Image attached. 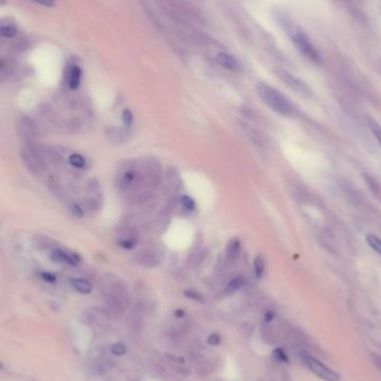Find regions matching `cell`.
<instances>
[{"label":"cell","mask_w":381,"mask_h":381,"mask_svg":"<svg viewBox=\"0 0 381 381\" xmlns=\"http://www.w3.org/2000/svg\"><path fill=\"white\" fill-rule=\"evenodd\" d=\"M275 19L281 25V27L283 28V30L287 32L293 45H295V47L300 52L301 55H303L306 59L311 60L313 63H318L320 60V56H319L317 49L313 46L311 40L309 39L305 32L289 16L279 11L275 14Z\"/></svg>","instance_id":"cell-1"},{"label":"cell","mask_w":381,"mask_h":381,"mask_svg":"<svg viewBox=\"0 0 381 381\" xmlns=\"http://www.w3.org/2000/svg\"><path fill=\"white\" fill-rule=\"evenodd\" d=\"M256 93L259 97L276 114L284 117H292L295 115V107L290 103L289 99L281 94L279 90L273 88L272 86L266 82H259L256 85Z\"/></svg>","instance_id":"cell-2"},{"label":"cell","mask_w":381,"mask_h":381,"mask_svg":"<svg viewBox=\"0 0 381 381\" xmlns=\"http://www.w3.org/2000/svg\"><path fill=\"white\" fill-rule=\"evenodd\" d=\"M20 156H22L23 162L26 165V167L32 174H35V175H39L45 169V166H46L41 152L38 148L34 147V145L31 143L25 145V146L22 147V150H20Z\"/></svg>","instance_id":"cell-3"},{"label":"cell","mask_w":381,"mask_h":381,"mask_svg":"<svg viewBox=\"0 0 381 381\" xmlns=\"http://www.w3.org/2000/svg\"><path fill=\"white\" fill-rule=\"evenodd\" d=\"M302 360L305 363V366L311 370L314 375L318 376L319 378L324 379L326 381H338L339 376L335 374L333 370H331L330 368L326 367L324 363L319 361V360L312 358L311 355L303 354L301 355Z\"/></svg>","instance_id":"cell-4"},{"label":"cell","mask_w":381,"mask_h":381,"mask_svg":"<svg viewBox=\"0 0 381 381\" xmlns=\"http://www.w3.org/2000/svg\"><path fill=\"white\" fill-rule=\"evenodd\" d=\"M51 260L55 263L67 264V266H78L81 263V256L75 252H69L63 248H54L51 252Z\"/></svg>","instance_id":"cell-5"},{"label":"cell","mask_w":381,"mask_h":381,"mask_svg":"<svg viewBox=\"0 0 381 381\" xmlns=\"http://www.w3.org/2000/svg\"><path fill=\"white\" fill-rule=\"evenodd\" d=\"M18 132L19 134L26 139H35L38 137V130L35 125V123L28 117H23L18 121Z\"/></svg>","instance_id":"cell-6"},{"label":"cell","mask_w":381,"mask_h":381,"mask_svg":"<svg viewBox=\"0 0 381 381\" xmlns=\"http://www.w3.org/2000/svg\"><path fill=\"white\" fill-rule=\"evenodd\" d=\"M277 74H279V77H281V80H282L288 86L291 87L293 90H296L297 93H299L301 95H308L310 93L308 87H306L300 80H298V78H296L295 76H292L291 74L283 72V70H280V72H277Z\"/></svg>","instance_id":"cell-7"},{"label":"cell","mask_w":381,"mask_h":381,"mask_svg":"<svg viewBox=\"0 0 381 381\" xmlns=\"http://www.w3.org/2000/svg\"><path fill=\"white\" fill-rule=\"evenodd\" d=\"M217 60L223 68L230 70V72H240L241 70V65L239 61L233 56L226 53H219L217 56Z\"/></svg>","instance_id":"cell-8"},{"label":"cell","mask_w":381,"mask_h":381,"mask_svg":"<svg viewBox=\"0 0 381 381\" xmlns=\"http://www.w3.org/2000/svg\"><path fill=\"white\" fill-rule=\"evenodd\" d=\"M240 254H241V242L238 239H232L226 245L225 260L227 263L233 264L238 261Z\"/></svg>","instance_id":"cell-9"},{"label":"cell","mask_w":381,"mask_h":381,"mask_svg":"<svg viewBox=\"0 0 381 381\" xmlns=\"http://www.w3.org/2000/svg\"><path fill=\"white\" fill-rule=\"evenodd\" d=\"M68 86L70 89H77L80 87L82 80V69L74 65L68 70Z\"/></svg>","instance_id":"cell-10"},{"label":"cell","mask_w":381,"mask_h":381,"mask_svg":"<svg viewBox=\"0 0 381 381\" xmlns=\"http://www.w3.org/2000/svg\"><path fill=\"white\" fill-rule=\"evenodd\" d=\"M72 287L82 295H89L93 291V284L85 279H72Z\"/></svg>","instance_id":"cell-11"},{"label":"cell","mask_w":381,"mask_h":381,"mask_svg":"<svg viewBox=\"0 0 381 381\" xmlns=\"http://www.w3.org/2000/svg\"><path fill=\"white\" fill-rule=\"evenodd\" d=\"M16 29L15 24L10 22H2L0 23V36L5 37V38H12L16 35Z\"/></svg>","instance_id":"cell-12"},{"label":"cell","mask_w":381,"mask_h":381,"mask_svg":"<svg viewBox=\"0 0 381 381\" xmlns=\"http://www.w3.org/2000/svg\"><path fill=\"white\" fill-rule=\"evenodd\" d=\"M244 285V279L242 276H237L234 279H232L229 284L225 287V293L227 295H232V293L239 291Z\"/></svg>","instance_id":"cell-13"},{"label":"cell","mask_w":381,"mask_h":381,"mask_svg":"<svg viewBox=\"0 0 381 381\" xmlns=\"http://www.w3.org/2000/svg\"><path fill=\"white\" fill-rule=\"evenodd\" d=\"M253 270L256 279H261L264 274V270H266V263L261 255H256L253 261Z\"/></svg>","instance_id":"cell-14"},{"label":"cell","mask_w":381,"mask_h":381,"mask_svg":"<svg viewBox=\"0 0 381 381\" xmlns=\"http://www.w3.org/2000/svg\"><path fill=\"white\" fill-rule=\"evenodd\" d=\"M68 162L72 166L76 168H82L86 165V160L84 159V156L77 154V153H74V154L68 157Z\"/></svg>","instance_id":"cell-15"},{"label":"cell","mask_w":381,"mask_h":381,"mask_svg":"<svg viewBox=\"0 0 381 381\" xmlns=\"http://www.w3.org/2000/svg\"><path fill=\"white\" fill-rule=\"evenodd\" d=\"M366 240L372 250L376 251L377 253L381 254V240L378 237H376L374 234H368Z\"/></svg>","instance_id":"cell-16"},{"label":"cell","mask_w":381,"mask_h":381,"mask_svg":"<svg viewBox=\"0 0 381 381\" xmlns=\"http://www.w3.org/2000/svg\"><path fill=\"white\" fill-rule=\"evenodd\" d=\"M368 124H369V128H370V131L372 132V134L375 135L376 139L378 140V143L380 144V146H381V126L375 121V119H372V118H369Z\"/></svg>","instance_id":"cell-17"},{"label":"cell","mask_w":381,"mask_h":381,"mask_svg":"<svg viewBox=\"0 0 381 381\" xmlns=\"http://www.w3.org/2000/svg\"><path fill=\"white\" fill-rule=\"evenodd\" d=\"M181 204L185 210L188 211H194L196 209V203L194 201L193 197L190 195H183L181 197Z\"/></svg>","instance_id":"cell-18"},{"label":"cell","mask_w":381,"mask_h":381,"mask_svg":"<svg viewBox=\"0 0 381 381\" xmlns=\"http://www.w3.org/2000/svg\"><path fill=\"white\" fill-rule=\"evenodd\" d=\"M111 354L115 355H123L127 353V348L122 342L115 343V345L111 346Z\"/></svg>","instance_id":"cell-19"},{"label":"cell","mask_w":381,"mask_h":381,"mask_svg":"<svg viewBox=\"0 0 381 381\" xmlns=\"http://www.w3.org/2000/svg\"><path fill=\"white\" fill-rule=\"evenodd\" d=\"M122 119H123V123L124 125H125V127H131L132 123H133V119H134V116H133V113L130 109H124L123 113H122Z\"/></svg>","instance_id":"cell-20"},{"label":"cell","mask_w":381,"mask_h":381,"mask_svg":"<svg viewBox=\"0 0 381 381\" xmlns=\"http://www.w3.org/2000/svg\"><path fill=\"white\" fill-rule=\"evenodd\" d=\"M273 357L280 362H285V363L289 362V358L287 354H285L282 349H280V348H277V349L273 351Z\"/></svg>","instance_id":"cell-21"},{"label":"cell","mask_w":381,"mask_h":381,"mask_svg":"<svg viewBox=\"0 0 381 381\" xmlns=\"http://www.w3.org/2000/svg\"><path fill=\"white\" fill-rule=\"evenodd\" d=\"M118 244L124 248L131 250V248H133L136 246L137 241H136V240H134V239H122L118 241Z\"/></svg>","instance_id":"cell-22"},{"label":"cell","mask_w":381,"mask_h":381,"mask_svg":"<svg viewBox=\"0 0 381 381\" xmlns=\"http://www.w3.org/2000/svg\"><path fill=\"white\" fill-rule=\"evenodd\" d=\"M109 137L113 140L116 138L117 139V143H121L122 142V138L124 137V135L122 133L121 130H116V128H111V130H109Z\"/></svg>","instance_id":"cell-23"},{"label":"cell","mask_w":381,"mask_h":381,"mask_svg":"<svg viewBox=\"0 0 381 381\" xmlns=\"http://www.w3.org/2000/svg\"><path fill=\"white\" fill-rule=\"evenodd\" d=\"M184 295H185V297H188L189 299L195 300L198 302L203 301V297L198 292L194 291V290H186V291H184Z\"/></svg>","instance_id":"cell-24"},{"label":"cell","mask_w":381,"mask_h":381,"mask_svg":"<svg viewBox=\"0 0 381 381\" xmlns=\"http://www.w3.org/2000/svg\"><path fill=\"white\" fill-rule=\"evenodd\" d=\"M69 210L74 217L76 218H82V215H84V211H82V209L77 204V203H74V204L70 205Z\"/></svg>","instance_id":"cell-25"},{"label":"cell","mask_w":381,"mask_h":381,"mask_svg":"<svg viewBox=\"0 0 381 381\" xmlns=\"http://www.w3.org/2000/svg\"><path fill=\"white\" fill-rule=\"evenodd\" d=\"M208 342H209V345H211V346H218V343L221 342V338H219L218 334L213 333L209 337Z\"/></svg>","instance_id":"cell-26"},{"label":"cell","mask_w":381,"mask_h":381,"mask_svg":"<svg viewBox=\"0 0 381 381\" xmlns=\"http://www.w3.org/2000/svg\"><path fill=\"white\" fill-rule=\"evenodd\" d=\"M41 279H43L44 281H46V282L53 283L56 281V276L49 272H44V273H41Z\"/></svg>","instance_id":"cell-27"},{"label":"cell","mask_w":381,"mask_h":381,"mask_svg":"<svg viewBox=\"0 0 381 381\" xmlns=\"http://www.w3.org/2000/svg\"><path fill=\"white\" fill-rule=\"evenodd\" d=\"M32 1H35L37 3H39V5L45 6V7H54L55 6V0H32Z\"/></svg>","instance_id":"cell-28"},{"label":"cell","mask_w":381,"mask_h":381,"mask_svg":"<svg viewBox=\"0 0 381 381\" xmlns=\"http://www.w3.org/2000/svg\"><path fill=\"white\" fill-rule=\"evenodd\" d=\"M273 316H274V314H273V312L269 311V312L266 313V316H264V320H266L267 322H270L272 319H273Z\"/></svg>","instance_id":"cell-29"},{"label":"cell","mask_w":381,"mask_h":381,"mask_svg":"<svg viewBox=\"0 0 381 381\" xmlns=\"http://www.w3.org/2000/svg\"><path fill=\"white\" fill-rule=\"evenodd\" d=\"M175 316H176L177 318L184 317V311H183V310H181V309H177L176 311H175Z\"/></svg>","instance_id":"cell-30"},{"label":"cell","mask_w":381,"mask_h":381,"mask_svg":"<svg viewBox=\"0 0 381 381\" xmlns=\"http://www.w3.org/2000/svg\"><path fill=\"white\" fill-rule=\"evenodd\" d=\"M6 68V63L3 60H0V72H2Z\"/></svg>","instance_id":"cell-31"},{"label":"cell","mask_w":381,"mask_h":381,"mask_svg":"<svg viewBox=\"0 0 381 381\" xmlns=\"http://www.w3.org/2000/svg\"><path fill=\"white\" fill-rule=\"evenodd\" d=\"M1 368H2V364H1V363H0V369H1Z\"/></svg>","instance_id":"cell-32"}]
</instances>
